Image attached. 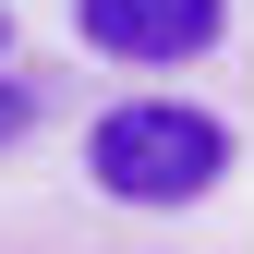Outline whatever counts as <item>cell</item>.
Masks as SVG:
<instances>
[{"label":"cell","mask_w":254,"mask_h":254,"mask_svg":"<svg viewBox=\"0 0 254 254\" xmlns=\"http://www.w3.org/2000/svg\"><path fill=\"white\" fill-rule=\"evenodd\" d=\"M85 170H97V194H121V206H194L206 182L230 170V133H218L206 109L145 97V109H109V121H97Z\"/></svg>","instance_id":"6da1fadb"},{"label":"cell","mask_w":254,"mask_h":254,"mask_svg":"<svg viewBox=\"0 0 254 254\" xmlns=\"http://www.w3.org/2000/svg\"><path fill=\"white\" fill-rule=\"evenodd\" d=\"M73 24L109 61H194L218 24H230V0H73Z\"/></svg>","instance_id":"7a4b0ae2"},{"label":"cell","mask_w":254,"mask_h":254,"mask_svg":"<svg viewBox=\"0 0 254 254\" xmlns=\"http://www.w3.org/2000/svg\"><path fill=\"white\" fill-rule=\"evenodd\" d=\"M24 133H37V85H12V73H0V145H24Z\"/></svg>","instance_id":"3957f363"},{"label":"cell","mask_w":254,"mask_h":254,"mask_svg":"<svg viewBox=\"0 0 254 254\" xmlns=\"http://www.w3.org/2000/svg\"><path fill=\"white\" fill-rule=\"evenodd\" d=\"M0 61H12V12H0Z\"/></svg>","instance_id":"277c9868"}]
</instances>
